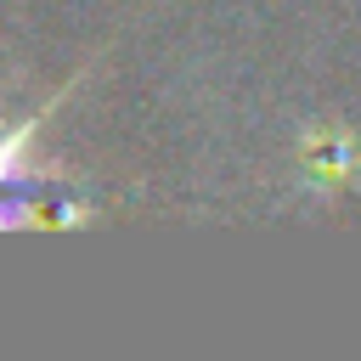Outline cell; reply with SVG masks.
I'll return each instance as SVG.
<instances>
[{
	"label": "cell",
	"mask_w": 361,
	"mask_h": 361,
	"mask_svg": "<svg viewBox=\"0 0 361 361\" xmlns=\"http://www.w3.org/2000/svg\"><path fill=\"white\" fill-rule=\"evenodd\" d=\"M305 164H310V175L322 180V186H333L344 169H350V135L338 130V135H310L305 141Z\"/></svg>",
	"instance_id": "1"
}]
</instances>
